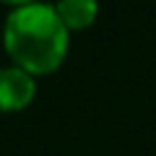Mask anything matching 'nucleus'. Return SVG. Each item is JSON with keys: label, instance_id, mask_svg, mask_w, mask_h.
<instances>
[{"label": "nucleus", "instance_id": "7ed1b4c3", "mask_svg": "<svg viewBox=\"0 0 156 156\" xmlns=\"http://www.w3.org/2000/svg\"><path fill=\"white\" fill-rule=\"evenodd\" d=\"M60 21L65 23V29H86L96 21V13H99V5L96 0H57L55 5Z\"/></svg>", "mask_w": 156, "mask_h": 156}, {"label": "nucleus", "instance_id": "20e7f679", "mask_svg": "<svg viewBox=\"0 0 156 156\" xmlns=\"http://www.w3.org/2000/svg\"><path fill=\"white\" fill-rule=\"evenodd\" d=\"M5 3H18V8H21V5H29L31 0H5Z\"/></svg>", "mask_w": 156, "mask_h": 156}, {"label": "nucleus", "instance_id": "f03ea898", "mask_svg": "<svg viewBox=\"0 0 156 156\" xmlns=\"http://www.w3.org/2000/svg\"><path fill=\"white\" fill-rule=\"evenodd\" d=\"M34 99V78L23 68H0V109L18 112Z\"/></svg>", "mask_w": 156, "mask_h": 156}, {"label": "nucleus", "instance_id": "f257e3e1", "mask_svg": "<svg viewBox=\"0 0 156 156\" xmlns=\"http://www.w3.org/2000/svg\"><path fill=\"white\" fill-rule=\"evenodd\" d=\"M5 52L26 73L44 76L60 68L68 52V29L57 11L44 3H29L8 16L3 31Z\"/></svg>", "mask_w": 156, "mask_h": 156}]
</instances>
